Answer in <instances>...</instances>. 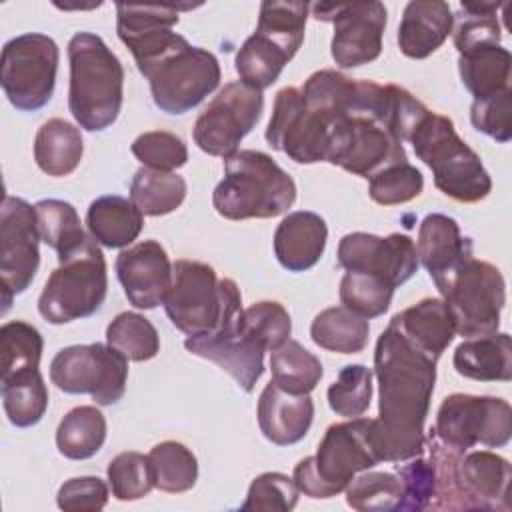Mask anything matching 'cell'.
<instances>
[{
  "label": "cell",
  "mask_w": 512,
  "mask_h": 512,
  "mask_svg": "<svg viewBox=\"0 0 512 512\" xmlns=\"http://www.w3.org/2000/svg\"><path fill=\"white\" fill-rule=\"evenodd\" d=\"M436 362L438 358L412 342L392 320L378 336L374 350L378 418H372L370 434L380 462L422 456Z\"/></svg>",
  "instance_id": "6da1fadb"
},
{
  "label": "cell",
  "mask_w": 512,
  "mask_h": 512,
  "mask_svg": "<svg viewBox=\"0 0 512 512\" xmlns=\"http://www.w3.org/2000/svg\"><path fill=\"white\" fill-rule=\"evenodd\" d=\"M122 42L148 80L156 108L166 114H184L196 108L220 84L218 58L192 46L170 26L152 28Z\"/></svg>",
  "instance_id": "7a4b0ae2"
},
{
  "label": "cell",
  "mask_w": 512,
  "mask_h": 512,
  "mask_svg": "<svg viewBox=\"0 0 512 512\" xmlns=\"http://www.w3.org/2000/svg\"><path fill=\"white\" fill-rule=\"evenodd\" d=\"M68 110L80 128L100 132L112 126L124 102V68L106 42L78 32L68 42Z\"/></svg>",
  "instance_id": "3957f363"
},
{
  "label": "cell",
  "mask_w": 512,
  "mask_h": 512,
  "mask_svg": "<svg viewBox=\"0 0 512 512\" xmlns=\"http://www.w3.org/2000/svg\"><path fill=\"white\" fill-rule=\"evenodd\" d=\"M294 200L292 176L260 150H238L224 158V178L212 192L216 212L228 220L274 218Z\"/></svg>",
  "instance_id": "277c9868"
},
{
  "label": "cell",
  "mask_w": 512,
  "mask_h": 512,
  "mask_svg": "<svg viewBox=\"0 0 512 512\" xmlns=\"http://www.w3.org/2000/svg\"><path fill=\"white\" fill-rule=\"evenodd\" d=\"M414 154L432 170L434 186L456 202L484 200L492 190V178L480 156L458 136L454 122L428 112L414 128L410 140Z\"/></svg>",
  "instance_id": "5b68a950"
},
{
  "label": "cell",
  "mask_w": 512,
  "mask_h": 512,
  "mask_svg": "<svg viewBox=\"0 0 512 512\" xmlns=\"http://www.w3.org/2000/svg\"><path fill=\"white\" fill-rule=\"evenodd\" d=\"M372 418H348L326 428L314 456L302 458L294 466L292 480L300 494L310 498H332L348 486V482L372 466L378 454L370 434Z\"/></svg>",
  "instance_id": "8992f818"
},
{
  "label": "cell",
  "mask_w": 512,
  "mask_h": 512,
  "mask_svg": "<svg viewBox=\"0 0 512 512\" xmlns=\"http://www.w3.org/2000/svg\"><path fill=\"white\" fill-rule=\"evenodd\" d=\"M106 292V260L100 244L88 236L78 248L58 256V268L38 298V312L50 324H68L96 314Z\"/></svg>",
  "instance_id": "52a82bcc"
},
{
  "label": "cell",
  "mask_w": 512,
  "mask_h": 512,
  "mask_svg": "<svg viewBox=\"0 0 512 512\" xmlns=\"http://www.w3.org/2000/svg\"><path fill=\"white\" fill-rule=\"evenodd\" d=\"M238 292V284L232 278L220 280L210 264L180 258L172 264V286L164 298V310L180 332L202 336L218 326Z\"/></svg>",
  "instance_id": "ba28073f"
},
{
  "label": "cell",
  "mask_w": 512,
  "mask_h": 512,
  "mask_svg": "<svg viewBox=\"0 0 512 512\" xmlns=\"http://www.w3.org/2000/svg\"><path fill=\"white\" fill-rule=\"evenodd\" d=\"M438 292L454 318L456 334L472 338L498 330L506 282L494 264L472 256L438 286Z\"/></svg>",
  "instance_id": "9c48e42d"
},
{
  "label": "cell",
  "mask_w": 512,
  "mask_h": 512,
  "mask_svg": "<svg viewBox=\"0 0 512 512\" xmlns=\"http://www.w3.org/2000/svg\"><path fill=\"white\" fill-rule=\"evenodd\" d=\"M60 52L56 42L40 32H26L2 48L0 84L8 102L22 112H36L54 94Z\"/></svg>",
  "instance_id": "30bf717a"
},
{
  "label": "cell",
  "mask_w": 512,
  "mask_h": 512,
  "mask_svg": "<svg viewBox=\"0 0 512 512\" xmlns=\"http://www.w3.org/2000/svg\"><path fill=\"white\" fill-rule=\"evenodd\" d=\"M50 380L66 394H90L98 406H112L126 392L128 358L102 342L66 346L50 362Z\"/></svg>",
  "instance_id": "8fae6325"
},
{
  "label": "cell",
  "mask_w": 512,
  "mask_h": 512,
  "mask_svg": "<svg viewBox=\"0 0 512 512\" xmlns=\"http://www.w3.org/2000/svg\"><path fill=\"white\" fill-rule=\"evenodd\" d=\"M434 434L458 452L478 444L502 448L512 436V408L504 398L456 392L442 400Z\"/></svg>",
  "instance_id": "7c38bea8"
},
{
  "label": "cell",
  "mask_w": 512,
  "mask_h": 512,
  "mask_svg": "<svg viewBox=\"0 0 512 512\" xmlns=\"http://www.w3.org/2000/svg\"><path fill=\"white\" fill-rule=\"evenodd\" d=\"M262 110V90L242 80L228 82L196 118L192 138L202 152L228 158L238 152L240 142L256 126Z\"/></svg>",
  "instance_id": "4fadbf2b"
},
{
  "label": "cell",
  "mask_w": 512,
  "mask_h": 512,
  "mask_svg": "<svg viewBox=\"0 0 512 512\" xmlns=\"http://www.w3.org/2000/svg\"><path fill=\"white\" fill-rule=\"evenodd\" d=\"M240 292L228 302L218 326L202 336H188L184 348L226 370L244 392H252L264 372L266 348L242 326Z\"/></svg>",
  "instance_id": "5bb4252c"
},
{
  "label": "cell",
  "mask_w": 512,
  "mask_h": 512,
  "mask_svg": "<svg viewBox=\"0 0 512 512\" xmlns=\"http://www.w3.org/2000/svg\"><path fill=\"white\" fill-rule=\"evenodd\" d=\"M36 208L18 196H4L0 208V286L2 312L34 280L40 266Z\"/></svg>",
  "instance_id": "9a60e30c"
},
{
  "label": "cell",
  "mask_w": 512,
  "mask_h": 512,
  "mask_svg": "<svg viewBox=\"0 0 512 512\" xmlns=\"http://www.w3.org/2000/svg\"><path fill=\"white\" fill-rule=\"evenodd\" d=\"M316 20L332 22V58L340 68H358L374 62L382 52V34L386 28V6L382 2L354 4H312Z\"/></svg>",
  "instance_id": "2e32d148"
},
{
  "label": "cell",
  "mask_w": 512,
  "mask_h": 512,
  "mask_svg": "<svg viewBox=\"0 0 512 512\" xmlns=\"http://www.w3.org/2000/svg\"><path fill=\"white\" fill-rule=\"evenodd\" d=\"M266 142L298 164L326 162V116L304 102L300 88L286 86L276 94Z\"/></svg>",
  "instance_id": "e0dca14e"
},
{
  "label": "cell",
  "mask_w": 512,
  "mask_h": 512,
  "mask_svg": "<svg viewBox=\"0 0 512 512\" xmlns=\"http://www.w3.org/2000/svg\"><path fill=\"white\" fill-rule=\"evenodd\" d=\"M338 264L346 272H366L382 278L392 288L402 286L418 270L416 244L406 234L386 238L368 232H350L338 244Z\"/></svg>",
  "instance_id": "ac0fdd59"
},
{
  "label": "cell",
  "mask_w": 512,
  "mask_h": 512,
  "mask_svg": "<svg viewBox=\"0 0 512 512\" xmlns=\"http://www.w3.org/2000/svg\"><path fill=\"white\" fill-rule=\"evenodd\" d=\"M114 270L132 306L152 310L164 304L172 286V264L160 242L142 240L124 248L116 256Z\"/></svg>",
  "instance_id": "d6986e66"
},
{
  "label": "cell",
  "mask_w": 512,
  "mask_h": 512,
  "mask_svg": "<svg viewBox=\"0 0 512 512\" xmlns=\"http://www.w3.org/2000/svg\"><path fill=\"white\" fill-rule=\"evenodd\" d=\"M512 468L490 450H466L458 460V482L468 510H510Z\"/></svg>",
  "instance_id": "ffe728a7"
},
{
  "label": "cell",
  "mask_w": 512,
  "mask_h": 512,
  "mask_svg": "<svg viewBox=\"0 0 512 512\" xmlns=\"http://www.w3.org/2000/svg\"><path fill=\"white\" fill-rule=\"evenodd\" d=\"M418 262L428 270L432 282L442 286L460 264L472 258V240L462 236L452 216L432 212L426 214L418 228L416 240Z\"/></svg>",
  "instance_id": "44dd1931"
},
{
  "label": "cell",
  "mask_w": 512,
  "mask_h": 512,
  "mask_svg": "<svg viewBox=\"0 0 512 512\" xmlns=\"http://www.w3.org/2000/svg\"><path fill=\"white\" fill-rule=\"evenodd\" d=\"M258 426L266 440L276 446L300 442L314 420V402L310 394H296L270 380L258 398Z\"/></svg>",
  "instance_id": "7402d4cb"
},
{
  "label": "cell",
  "mask_w": 512,
  "mask_h": 512,
  "mask_svg": "<svg viewBox=\"0 0 512 512\" xmlns=\"http://www.w3.org/2000/svg\"><path fill=\"white\" fill-rule=\"evenodd\" d=\"M328 240L324 218L312 210L284 216L274 232V256L288 272H304L318 264Z\"/></svg>",
  "instance_id": "603a6c76"
},
{
  "label": "cell",
  "mask_w": 512,
  "mask_h": 512,
  "mask_svg": "<svg viewBox=\"0 0 512 512\" xmlns=\"http://www.w3.org/2000/svg\"><path fill=\"white\" fill-rule=\"evenodd\" d=\"M454 14L442 0L408 2L398 26V48L404 56L422 60L436 52L452 34Z\"/></svg>",
  "instance_id": "cb8c5ba5"
},
{
  "label": "cell",
  "mask_w": 512,
  "mask_h": 512,
  "mask_svg": "<svg viewBox=\"0 0 512 512\" xmlns=\"http://www.w3.org/2000/svg\"><path fill=\"white\" fill-rule=\"evenodd\" d=\"M460 376L478 382H508L512 378V342L506 332L464 338L454 350Z\"/></svg>",
  "instance_id": "d4e9b609"
},
{
  "label": "cell",
  "mask_w": 512,
  "mask_h": 512,
  "mask_svg": "<svg viewBox=\"0 0 512 512\" xmlns=\"http://www.w3.org/2000/svg\"><path fill=\"white\" fill-rule=\"evenodd\" d=\"M86 226L100 246L126 248L140 236L144 214L128 198L106 194L90 202Z\"/></svg>",
  "instance_id": "484cf974"
},
{
  "label": "cell",
  "mask_w": 512,
  "mask_h": 512,
  "mask_svg": "<svg viewBox=\"0 0 512 512\" xmlns=\"http://www.w3.org/2000/svg\"><path fill=\"white\" fill-rule=\"evenodd\" d=\"M392 322L434 358H440L456 336L454 318L442 298H424L394 314Z\"/></svg>",
  "instance_id": "4316f807"
},
{
  "label": "cell",
  "mask_w": 512,
  "mask_h": 512,
  "mask_svg": "<svg viewBox=\"0 0 512 512\" xmlns=\"http://www.w3.org/2000/svg\"><path fill=\"white\" fill-rule=\"evenodd\" d=\"M510 52L502 44H478L458 58V70L462 84L474 96L484 100L510 88Z\"/></svg>",
  "instance_id": "83f0119b"
},
{
  "label": "cell",
  "mask_w": 512,
  "mask_h": 512,
  "mask_svg": "<svg viewBox=\"0 0 512 512\" xmlns=\"http://www.w3.org/2000/svg\"><path fill=\"white\" fill-rule=\"evenodd\" d=\"M84 154V142L80 128L62 120L50 118L44 122L34 138V160L38 168L48 176L72 174Z\"/></svg>",
  "instance_id": "f1b7e54d"
},
{
  "label": "cell",
  "mask_w": 512,
  "mask_h": 512,
  "mask_svg": "<svg viewBox=\"0 0 512 512\" xmlns=\"http://www.w3.org/2000/svg\"><path fill=\"white\" fill-rule=\"evenodd\" d=\"M368 334V320L346 306H332L318 312L310 326L312 342L338 354L362 352L368 344Z\"/></svg>",
  "instance_id": "f546056e"
},
{
  "label": "cell",
  "mask_w": 512,
  "mask_h": 512,
  "mask_svg": "<svg viewBox=\"0 0 512 512\" xmlns=\"http://www.w3.org/2000/svg\"><path fill=\"white\" fill-rule=\"evenodd\" d=\"M106 440V418L96 406H76L56 428V448L64 458L88 460Z\"/></svg>",
  "instance_id": "4dcf8cb0"
},
{
  "label": "cell",
  "mask_w": 512,
  "mask_h": 512,
  "mask_svg": "<svg viewBox=\"0 0 512 512\" xmlns=\"http://www.w3.org/2000/svg\"><path fill=\"white\" fill-rule=\"evenodd\" d=\"M186 190V180L176 172L142 166L132 176L130 202L144 216H164L184 202Z\"/></svg>",
  "instance_id": "1f68e13d"
},
{
  "label": "cell",
  "mask_w": 512,
  "mask_h": 512,
  "mask_svg": "<svg viewBox=\"0 0 512 512\" xmlns=\"http://www.w3.org/2000/svg\"><path fill=\"white\" fill-rule=\"evenodd\" d=\"M308 10V2L266 0L260 4L256 34L270 40L292 60L304 40Z\"/></svg>",
  "instance_id": "d6a6232c"
},
{
  "label": "cell",
  "mask_w": 512,
  "mask_h": 512,
  "mask_svg": "<svg viewBox=\"0 0 512 512\" xmlns=\"http://www.w3.org/2000/svg\"><path fill=\"white\" fill-rule=\"evenodd\" d=\"M270 370L280 388L296 394H310L324 374L320 358L292 338L270 352Z\"/></svg>",
  "instance_id": "836d02e7"
},
{
  "label": "cell",
  "mask_w": 512,
  "mask_h": 512,
  "mask_svg": "<svg viewBox=\"0 0 512 512\" xmlns=\"http://www.w3.org/2000/svg\"><path fill=\"white\" fill-rule=\"evenodd\" d=\"M154 488L170 494L188 492L198 480L194 452L176 440H164L148 452Z\"/></svg>",
  "instance_id": "e575fe53"
},
{
  "label": "cell",
  "mask_w": 512,
  "mask_h": 512,
  "mask_svg": "<svg viewBox=\"0 0 512 512\" xmlns=\"http://www.w3.org/2000/svg\"><path fill=\"white\" fill-rule=\"evenodd\" d=\"M0 390L2 406L10 424L16 428H30L42 420L48 408V388L40 370L4 380Z\"/></svg>",
  "instance_id": "d590c367"
},
{
  "label": "cell",
  "mask_w": 512,
  "mask_h": 512,
  "mask_svg": "<svg viewBox=\"0 0 512 512\" xmlns=\"http://www.w3.org/2000/svg\"><path fill=\"white\" fill-rule=\"evenodd\" d=\"M2 342V370L0 380H10L14 376L38 370L44 340L36 326L24 320L4 322L0 328Z\"/></svg>",
  "instance_id": "8d00e7d4"
},
{
  "label": "cell",
  "mask_w": 512,
  "mask_h": 512,
  "mask_svg": "<svg viewBox=\"0 0 512 512\" xmlns=\"http://www.w3.org/2000/svg\"><path fill=\"white\" fill-rule=\"evenodd\" d=\"M346 504L358 512H388L400 510L402 504V480L396 472H358L348 486Z\"/></svg>",
  "instance_id": "74e56055"
},
{
  "label": "cell",
  "mask_w": 512,
  "mask_h": 512,
  "mask_svg": "<svg viewBox=\"0 0 512 512\" xmlns=\"http://www.w3.org/2000/svg\"><path fill=\"white\" fill-rule=\"evenodd\" d=\"M38 216L40 240L60 254L78 248L88 236L82 230L80 216L70 202L58 198H44L34 204Z\"/></svg>",
  "instance_id": "f35d334b"
},
{
  "label": "cell",
  "mask_w": 512,
  "mask_h": 512,
  "mask_svg": "<svg viewBox=\"0 0 512 512\" xmlns=\"http://www.w3.org/2000/svg\"><path fill=\"white\" fill-rule=\"evenodd\" d=\"M288 62L290 58L280 48L254 32L240 46L234 66L244 84L264 90L278 80Z\"/></svg>",
  "instance_id": "ab89813d"
},
{
  "label": "cell",
  "mask_w": 512,
  "mask_h": 512,
  "mask_svg": "<svg viewBox=\"0 0 512 512\" xmlns=\"http://www.w3.org/2000/svg\"><path fill=\"white\" fill-rule=\"evenodd\" d=\"M106 342L132 362L150 360L160 350L158 330L138 312H120L106 328Z\"/></svg>",
  "instance_id": "60d3db41"
},
{
  "label": "cell",
  "mask_w": 512,
  "mask_h": 512,
  "mask_svg": "<svg viewBox=\"0 0 512 512\" xmlns=\"http://www.w3.org/2000/svg\"><path fill=\"white\" fill-rule=\"evenodd\" d=\"M394 290L388 282L366 272H346L340 280V302L362 318L382 316L392 302Z\"/></svg>",
  "instance_id": "b9f144b4"
},
{
  "label": "cell",
  "mask_w": 512,
  "mask_h": 512,
  "mask_svg": "<svg viewBox=\"0 0 512 512\" xmlns=\"http://www.w3.org/2000/svg\"><path fill=\"white\" fill-rule=\"evenodd\" d=\"M372 400V370L364 364H348L328 386V406L344 418L362 416Z\"/></svg>",
  "instance_id": "7bdbcfd3"
},
{
  "label": "cell",
  "mask_w": 512,
  "mask_h": 512,
  "mask_svg": "<svg viewBox=\"0 0 512 512\" xmlns=\"http://www.w3.org/2000/svg\"><path fill=\"white\" fill-rule=\"evenodd\" d=\"M424 190L422 172L410 162H398L382 168L368 178V194L380 206L406 204Z\"/></svg>",
  "instance_id": "ee69618b"
},
{
  "label": "cell",
  "mask_w": 512,
  "mask_h": 512,
  "mask_svg": "<svg viewBox=\"0 0 512 512\" xmlns=\"http://www.w3.org/2000/svg\"><path fill=\"white\" fill-rule=\"evenodd\" d=\"M106 474L112 496L122 502L138 500L154 488L150 460L140 452H120L108 464Z\"/></svg>",
  "instance_id": "f6af8a7d"
},
{
  "label": "cell",
  "mask_w": 512,
  "mask_h": 512,
  "mask_svg": "<svg viewBox=\"0 0 512 512\" xmlns=\"http://www.w3.org/2000/svg\"><path fill=\"white\" fill-rule=\"evenodd\" d=\"M242 326L270 352L284 344L292 332L290 314L276 300H260L244 308Z\"/></svg>",
  "instance_id": "bcb514c9"
},
{
  "label": "cell",
  "mask_w": 512,
  "mask_h": 512,
  "mask_svg": "<svg viewBox=\"0 0 512 512\" xmlns=\"http://www.w3.org/2000/svg\"><path fill=\"white\" fill-rule=\"evenodd\" d=\"M132 154L146 168L172 172L188 162V148L184 140L166 130H150L140 134L132 146Z\"/></svg>",
  "instance_id": "7dc6e473"
},
{
  "label": "cell",
  "mask_w": 512,
  "mask_h": 512,
  "mask_svg": "<svg viewBox=\"0 0 512 512\" xmlns=\"http://www.w3.org/2000/svg\"><path fill=\"white\" fill-rule=\"evenodd\" d=\"M300 490L294 480L282 472H264L256 476L248 488L242 510L290 512L298 504Z\"/></svg>",
  "instance_id": "c3c4849f"
},
{
  "label": "cell",
  "mask_w": 512,
  "mask_h": 512,
  "mask_svg": "<svg viewBox=\"0 0 512 512\" xmlns=\"http://www.w3.org/2000/svg\"><path fill=\"white\" fill-rule=\"evenodd\" d=\"M396 474L402 480V504L400 510H426L432 504L436 492V476L430 460L414 456L396 464Z\"/></svg>",
  "instance_id": "681fc988"
},
{
  "label": "cell",
  "mask_w": 512,
  "mask_h": 512,
  "mask_svg": "<svg viewBox=\"0 0 512 512\" xmlns=\"http://www.w3.org/2000/svg\"><path fill=\"white\" fill-rule=\"evenodd\" d=\"M472 126L494 138L500 144L510 142L512 138V88L498 92L496 96L474 100L470 106Z\"/></svg>",
  "instance_id": "f907efd6"
},
{
  "label": "cell",
  "mask_w": 512,
  "mask_h": 512,
  "mask_svg": "<svg viewBox=\"0 0 512 512\" xmlns=\"http://www.w3.org/2000/svg\"><path fill=\"white\" fill-rule=\"evenodd\" d=\"M56 504L68 512L102 510L108 504V486L98 476L70 478L60 486Z\"/></svg>",
  "instance_id": "816d5d0a"
}]
</instances>
